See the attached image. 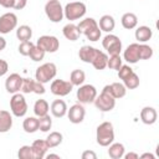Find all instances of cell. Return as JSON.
<instances>
[{"label":"cell","mask_w":159,"mask_h":159,"mask_svg":"<svg viewBox=\"0 0 159 159\" xmlns=\"http://www.w3.org/2000/svg\"><path fill=\"white\" fill-rule=\"evenodd\" d=\"M81 35L83 34L89 41H98L101 39V29L97 24V21L93 17H87L82 21H80V24L77 25Z\"/></svg>","instance_id":"6da1fadb"},{"label":"cell","mask_w":159,"mask_h":159,"mask_svg":"<svg viewBox=\"0 0 159 159\" xmlns=\"http://www.w3.org/2000/svg\"><path fill=\"white\" fill-rule=\"evenodd\" d=\"M96 139L101 147H108L114 140V129L111 122H103L97 127Z\"/></svg>","instance_id":"7a4b0ae2"},{"label":"cell","mask_w":159,"mask_h":159,"mask_svg":"<svg viewBox=\"0 0 159 159\" xmlns=\"http://www.w3.org/2000/svg\"><path fill=\"white\" fill-rule=\"evenodd\" d=\"M86 11H87V9H86L84 2L72 1V2H68L63 7V16L70 21H75V20L83 17L86 15Z\"/></svg>","instance_id":"3957f363"},{"label":"cell","mask_w":159,"mask_h":159,"mask_svg":"<svg viewBox=\"0 0 159 159\" xmlns=\"http://www.w3.org/2000/svg\"><path fill=\"white\" fill-rule=\"evenodd\" d=\"M56 73H57L56 65L53 62H46V63H43L36 68L35 80L41 82V83H47L55 78Z\"/></svg>","instance_id":"277c9868"},{"label":"cell","mask_w":159,"mask_h":159,"mask_svg":"<svg viewBox=\"0 0 159 159\" xmlns=\"http://www.w3.org/2000/svg\"><path fill=\"white\" fill-rule=\"evenodd\" d=\"M45 14L51 22H61L63 20V7L60 0H48L45 5Z\"/></svg>","instance_id":"5b68a950"},{"label":"cell","mask_w":159,"mask_h":159,"mask_svg":"<svg viewBox=\"0 0 159 159\" xmlns=\"http://www.w3.org/2000/svg\"><path fill=\"white\" fill-rule=\"evenodd\" d=\"M10 109L11 113L15 117H24L27 112V103L26 99L24 97V94L16 92L12 94V97L10 98Z\"/></svg>","instance_id":"8992f818"},{"label":"cell","mask_w":159,"mask_h":159,"mask_svg":"<svg viewBox=\"0 0 159 159\" xmlns=\"http://www.w3.org/2000/svg\"><path fill=\"white\" fill-rule=\"evenodd\" d=\"M76 96H77L78 102L82 104L93 103L97 97V89L93 84H81L80 88L77 89Z\"/></svg>","instance_id":"52a82bcc"},{"label":"cell","mask_w":159,"mask_h":159,"mask_svg":"<svg viewBox=\"0 0 159 159\" xmlns=\"http://www.w3.org/2000/svg\"><path fill=\"white\" fill-rule=\"evenodd\" d=\"M102 46L109 55H119L122 51V41L119 40L118 36L112 34H108L103 37Z\"/></svg>","instance_id":"ba28073f"},{"label":"cell","mask_w":159,"mask_h":159,"mask_svg":"<svg viewBox=\"0 0 159 159\" xmlns=\"http://www.w3.org/2000/svg\"><path fill=\"white\" fill-rule=\"evenodd\" d=\"M93 103H94L96 108L99 109L101 112H109L116 107V98H113L109 93L102 91L99 96L97 94Z\"/></svg>","instance_id":"9c48e42d"},{"label":"cell","mask_w":159,"mask_h":159,"mask_svg":"<svg viewBox=\"0 0 159 159\" xmlns=\"http://www.w3.org/2000/svg\"><path fill=\"white\" fill-rule=\"evenodd\" d=\"M36 45L39 47H41L45 52H50V53H53L58 50L60 47V41L56 36H51V35H43V36H40L37 39V42Z\"/></svg>","instance_id":"30bf717a"},{"label":"cell","mask_w":159,"mask_h":159,"mask_svg":"<svg viewBox=\"0 0 159 159\" xmlns=\"http://www.w3.org/2000/svg\"><path fill=\"white\" fill-rule=\"evenodd\" d=\"M50 89L52 92V94L58 96V97H65L67 94L71 93V91L73 89V84L70 81H65V80H53Z\"/></svg>","instance_id":"8fae6325"},{"label":"cell","mask_w":159,"mask_h":159,"mask_svg":"<svg viewBox=\"0 0 159 159\" xmlns=\"http://www.w3.org/2000/svg\"><path fill=\"white\" fill-rule=\"evenodd\" d=\"M17 26V16L14 12H6L0 16V34L6 35Z\"/></svg>","instance_id":"7c38bea8"},{"label":"cell","mask_w":159,"mask_h":159,"mask_svg":"<svg viewBox=\"0 0 159 159\" xmlns=\"http://www.w3.org/2000/svg\"><path fill=\"white\" fill-rule=\"evenodd\" d=\"M86 116V111L82 106V103H76L72 107H70V109H67V117L70 119L71 123L73 124H78L82 123Z\"/></svg>","instance_id":"4fadbf2b"},{"label":"cell","mask_w":159,"mask_h":159,"mask_svg":"<svg viewBox=\"0 0 159 159\" xmlns=\"http://www.w3.org/2000/svg\"><path fill=\"white\" fill-rule=\"evenodd\" d=\"M102 91L109 93V94H111L113 98H116V99L123 98V97L125 96V93H127L125 86H124L123 83H119V82H113V83H111V84H107V86L103 87Z\"/></svg>","instance_id":"5bb4252c"},{"label":"cell","mask_w":159,"mask_h":159,"mask_svg":"<svg viewBox=\"0 0 159 159\" xmlns=\"http://www.w3.org/2000/svg\"><path fill=\"white\" fill-rule=\"evenodd\" d=\"M99 50H97L96 47L93 46H89V45H84L80 48L78 51V57L81 61L86 62V63H92L93 60L97 57Z\"/></svg>","instance_id":"9a60e30c"},{"label":"cell","mask_w":159,"mask_h":159,"mask_svg":"<svg viewBox=\"0 0 159 159\" xmlns=\"http://www.w3.org/2000/svg\"><path fill=\"white\" fill-rule=\"evenodd\" d=\"M21 83H22V77L19 73H11L6 81H5V89L9 93H16L20 91L21 88Z\"/></svg>","instance_id":"2e32d148"},{"label":"cell","mask_w":159,"mask_h":159,"mask_svg":"<svg viewBox=\"0 0 159 159\" xmlns=\"http://www.w3.org/2000/svg\"><path fill=\"white\" fill-rule=\"evenodd\" d=\"M123 58L128 63H137L139 61V43L134 42L128 45V47L123 52Z\"/></svg>","instance_id":"e0dca14e"},{"label":"cell","mask_w":159,"mask_h":159,"mask_svg":"<svg viewBox=\"0 0 159 159\" xmlns=\"http://www.w3.org/2000/svg\"><path fill=\"white\" fill-rule=\"evenodd\" d=\"M158 119V113H157V109L153 108V107H144L142 111H140V120L147 124V125H152L157 122Z\"/></svg>","instance_id":"ac0fdd59"},{"label":"cell","mask_w":159,"mask_h":159,"mask_svg":"<svg viewBox=\"0 0 159 159\" xmlns=\"http://www.w3.org/2000/svg\"><path fill=\"white\" fill-rule=\"evenodd\" d=\"M31 147H32V152H34V159H42V158H45L47 150L50 149L47 142L43 140V139H36L32 143Z\"/></svg>","instance_id":"d6986e66"},{"label":"cell","mask_w":159,"mask_h":159,"mask_svg":"<svg viewBox=\"0 0 159 159\" xmlns=\"http://www.w3.org/2000/svg\"><path fill=\"white\" fill-rule=\"evenodd\" d=\"M50 109H51V113H52L53 117L62 118V117H65L67 114V109L68 108H67V104H66L65 101H62V99H55L51 103Z\"/></svg>","instance_id":"ffe728a7"},{"label":"cell","mask_w":159,"mask_h":159,"mask_svg":"<svg viewBox=\"0 0 159 159\" xmlns=\"http://www.w3.org/2000/svg\"><path fill=\"white\" fill-rule=\"evenodd\" d=\"M62 34L70 41H77L80 39V36H81V32H80L77 25H75V24H67V25H65L63 29H62Z\"/></svg>","instance_id":"44dd1931"},{"label":"cell","mask_w":159,"mask_h":159,"mask_svg":"<svg viewBox=\"0 0 159 159\" xmlns=\"http://www.w3.org/2000/svg\"><path fill=\"white\" fill-rule=\"evenodd\" d=\"M134 36H135V40H137V41L144 43V42H147V41H149V40L152 39V36H153V30H152L149 26L143 25V26L137 27Z\"/></svg>","instance_id":"7402d4cb"},{"label":"cell","mask_w":159,"mask_h":159,"mask_svg":"<svg viewBox=\"0 0 159 159\" xmlns=\"http://www.w3.org/2000/svg\"><path fill=\"white\" fill-rule=\"evenodd\" d=\"M12 127V117L7 111H0V133H6Z\"/></svg>","instance_id":"603a6c76"},{"label":"cell","mask_w":159,"mask_h":159,"mask_svg":"<svg viewBox=\"0 0 159 159\" xmlns=\"http://www.w3.org/2000/svg\"><path fill=\"white\" fill-rule=\"evenodd\" d=\"M120 24L125 29V30H132V29H135L137 25H138V17L133 12H125L122 19H120Z\"/></svg>","instance_id":"cb8c5ba5"},{"label":"cell","mask_w":159,"mask_h":159,"mask_svg":"<svg viewBox=\"0 0 159 159\" xmlns=\"http://www.w3.org/2000/svg\"><path fill=\"white\" fill-rule=\"evenodd\" d=\"M101 31H104V32H111L114 30V26H116V21L113 19L112 15H103L101 19H99V24H98Z\"/></svg>","instance_id":"d4e9b609"},{"label":"cell","mask_w":159,"mask_h":159,"mask_svg":"<svg viewBox=\"0 0 159 159\" xmlns=\"http://www.w3.org/2000/svg\"><path fill=\"white\" fill-rule=\"evenodd\" d=\"M108 149V155L112 159H120L124 155V145L122 143H111Z\"/></svg>","instance_id":"484cf974"},{"label":"cell","mask_w":159,"mask_h":159,"mask_svg":"<svg viewBox=\"0 0 159 159\" xmlns=\"http://www.w3.org/2000/svg\"><path fill=\"white\" fill-rule=\"evenodd\" d=\"M48 111H50V106L47 103L46 99H37L34 104V113L36 117H42V116H46L48 114Z\"/></svg>","instance_id":"4316f807"},{"label":"cell","mask_w":159,"mask_h":159,"mask_svg":"<svg viewBox=\"0 0 159 159\" xmlns=\"http://www.w3.org/2000/svg\"><path fill=\"white\" fill-rule=\"evenodd\" d=\"M22 128L26 133H35L39 130V118L37 117H27L24 119Z\"/></svg>","instance_id":"83f0119b"},{"label":"cell","mask_w":159,"mask_h":159,"mask_svg":"<svg viewBox=\"0 0 159 159\" xmlns=\"http://www.w3.org/2000/svg\"><path fill=\"white\" fill-rule=\"evenodd\" d=\"M107 61H108V55L103 51H99L97 57L93 60V62L91 63L96 70H104L107 67Z\"/></svg>","instance_id":"f1b7e54d"},{"label":"cell","mask_w":159,"mask_h":159,"mask_svg":"<svg viewBox=\"0 0 159 159\" xmlns=\"http://www.w3.org/2000/svg\"><path fill=\"white\" fill-rule=\"evenodd\" d=\"M31 36H32V30H31L30 26L21 25V26L17 27V30H16V37L20 41H29V40H31Z\"/></svg>","instance_id":"f546056e"},{"label":"cell","mask_w":159,"mask_h":159,"mask_svg":"<svg viewBox=\"0 0 159 159\" xmlns=\"http://www.w3.org/2000/svg\"><path fill=\"white\" fill-rule=\"evenodd\" d=\"M86 80V73L82 71V70H73L70 75V82L73 84V86H81L83 84Z\"/></svg>","instance_id":"4dcf8cb0"},{"label":"cell","mask_w":159,"mask_h":159,"mask_svg":"<svg viewBox=\"0 0 159 159\" xmlns=\"http://www.w3.org/2000/svg\"><path fill=\"white\" fill-rule=\"evenodd\" d=\"M63 140V135L60 133V132H51L47 138H46V142L48 144L50 148H55V147H58Z\"/></svg>","instance_id":"1f68e13d"},{"label":"cell","mask_w":159,"mask_h":159,"mask_svg":"<svg viewBox=\"0 0 159 159\" xmlns=\"http://www.w3.org/2000/svg\"><path fill=\"white\" fill-rule=\"evenodd\" d=\"M123 84L125 86L127 89H135L139 86V77L135 72H133L132 75H129L127 78L123 80Z\"/></svg>","instance_id":"d6a6232c"},{"label":"cell","mask_w":159,"mask_h":159,"mask_svg":"<svg viewBox=\"0 0 159 159\" xmlns=\"http://www.w3.org/2000/svg\"><path fill=\"white\" fill-rule=\"evenodd\" d=\"M122 57L120 55H109L108 61H107V67H109L111 70H116L118 71L122 66Z\"/></svg>","instance_id":"836d02e7"},{"label":"cell","mask_w":159,"mask_h":159,"mask_svg":"<svg viewBox=\"0 0 159 159\" xmlns=\"http://www.w3.org/2000/svg\"><path fill=\"white\" fill-rule=\"evenodd\" d=\"M39 118V129L41 132H48L52 127V119L48 114L42 116V117H37Z\"/></svg>","instance_id":"e575fe53"},{"label":"cell","mask_w":159,"mask_h":159,"mask_svg":"<svg viewBox=\"0 0 159 159\" xmlns=\"http://www.w3.org/2000/svg\"><path fill=\"white\" fill-rule=\"evenodd\" d=\"M153 56V48L149 45L139 43V60H149Z\"/></svg>","instance_id":"d590c367"},{"label":"cell","mask_w":159,"mask_h":159,"mask_svg":"<svg viewBox=\"0 0 159 159\" xmlns=\"http://www.w3.org/2000/svg\"><path fill=\"white\" fill-rule=\"evenodd\" d=\"M45 51L41 48V47H39L37 45H35L34 47H32V50H31V52H30V58L32 60V61H35V62H40L41 60H43V57H45Z\"/></svg>","instance_id":"8d00e7d4"},{"label":"cell","mask_w":159,"mask_h":159,"mask_svg":"<svg viewBox=\"0 0 159 159\" xmlns=\"http://www.w3.org/2000/svg\"><path fill=\"white\" fill-rule=\"evenodd\" d=\"M17 157L20 159H34L32 147L31 145H22L17 152Z\"/></svg>","instance_id":"74e56055"},{"label":"cell","mask_w":159,"mask_h":159,"mask_svg":"<svg viewBox=\"0 0 159 159\" xmlns=\"http://www.w3.org/2000/svg\"><path fill=\"white\" fill-rule=\"evenodd\" d=\"M34 46H35V45H34L30 40H29V41H21L20 45H19V52H20V55H22V56H29Z\"/></svg>","instance_id":"f35d334b"},{"label":"cell","mask_w":159,"mask_h":159,"mask_svg":"<svg viewBox=\"0 0 159 159\" xmlns=\"http://www.w3.org/2000/svg\"><path fill=\"white\" fill-rule=\"evenodd\" d=\"M32 89H34V80H31V78H22V83H21L20 91L22 93H32Z\"/></svg>","instance_id":"ab89813d"},{"label":"cell","mask_w":159,"mask_h":159,"mask_svg":"<svg viewBox=\"0 0 159 159\" xmlns=\"http://www.w3.org/2000/svg\"><path fill=\"white\" fill-rule=\"evenodd\" d=\"M134 71L132 70V67L129 66V65H122L120 66V68L118 70V77L123 81L124 78H127L129 75H132Z\"/></svg>","instance_id":"60d3db41"},{"label":"cell","mask_w":159,"mask_h":159,"mask_svg":"<svg viewBox=\"0 0 159 159\" xmlns=\"http://www.w3.org/2000/svg\"><path fill=\"white\" fill-rule=\"evenodd\" d=\"M46 92L45 87H43V83L39 82V81H34V89H32V93H36V94H43Z\"/></svg>","instance_id":"b9f144b4"},{"label":"cell","mask_w":159,"mask_h":159,"mask_svg":"<svg viewBox=\"0 0 159 159\" xmlns=\"http://www.w3.org/2000/svg\"><path fill=\"white\" fill-rule=\"evenodd\" d=\"M27 4V0H12V9L22 10Z\"/></svg>","instance_id":"7bdbcfd3"},{"label":"cell","mask_w":159,"mask_h":159,"mask_svg":"<svg viewBox=\"0 0 159 159\" xmlns=\"http://www.w3.org/2000/svg\"><path fill=\"white\" fill-rule=\"evenodd\" d=\"M7 71H9V63L5 60L0 58V77L4 76V75H6Z\"/></svg>","instance_id":"ee69618b"},{"label":"cell","mask_w":159,"mask_h":159,"mask_svg":"<svg viewBox=\"0 0 159 159\" xmlns=\"http://www.w3.org/2000/svg\"><path fill=\"white\" fill-rule=\"evenodd\" d=\"M82 159H97V154L93 150H84L82 153Z\"/></svg>","instance_id":"f6af8a7d"},{"label":"cell","mask_w":159,"mask_h":159,"mask_svg":"<svg viewBox=\"0 0 159 159\" xmlns=\"http://www.w3.org/2000/svg\"><path fill=\"white\" fill-rule=\"evenodd\" d=\"M0 5L2 7L10 9V7H12V0H0Z\"/></svg>","instance_id":"bcb514c9"},{"label":"cell","mask_w":159,"mask_h":159,"mask_svg":"<svg viewBox=\"0 0 159 159\" xmlns=\"http://www.w3.org/2000/svg\"><path fill=\"white\" fill-rule=\"evenodd\" d=\"M125 159H139V155L137 154V153H133V152H130V153H128V154H124L123 155Z\"/></svg>","instance_id":"7dc6e473"},{"label":"cell","mask_w":159,"mask_h":159,"mask_svg":"<svg viewBox=\"0 0 159 159\" xmlns=\"http://www.w3.org/2000/svg\"><path fill=\"white\" fill-rule=\"evenodd\" d=\"M139 158H140V159H147V158H149V159H155V157H154L152 153H144V154H142Z\"/></svg>","instance_id":"c3c4849f"},{"label":"cell","mask_w":159,"mask_h":159,"mask_svg":"<svg viewBox=\"0 0 159 159\" xmlns=\"http://www.w3.org/2000/svg\"><path fill=\"white\" fill-rule=\"evenodd\" d=\"M5 47H6V40L0 36V51H2Z\"/></svg>","instance_id":"681fc988"},{"label":"cell","mask_w":159,"mask_h":159,"mask_svg":"<svg viewBox=\"0 0 159 159\" xmlns=\"http://www.w3.org/2000/svg\"><path fill=\"white\" fill-rule=\"evenodd\" d=\"M45 157H47V158H57V159H60V155H58V154H48V155H45Z\"/></svg>","instance_id":"f907efd6"}]
</instances>
